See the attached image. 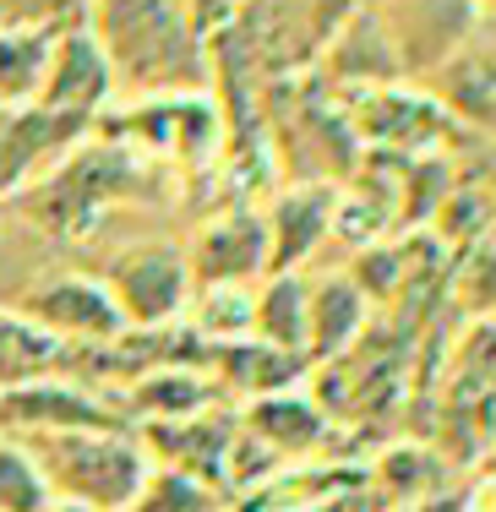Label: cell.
<instances>
[{
	"mask_svg": "<svg viewBox=\"0 0 496 512\" xmlns=\"http://www.w3.org/2000/svg\"><path fill=\"white\" fill-rule=\"evenodd\" d=\"M99 284L110 289L126 333H164V327H180L191 311V295H197L186 251L164 246V240L120 246L110 262H104Z\"/></svg>",
	"mask_w": 496,
	"mask_h": 512,
	"instance_id": "3957f363",
	"label": "cell"
},
{
	"mask_svg": "<svg viewBox=\"0 0 496 512\" xmlns=\"http://www.w3.org/2000/svg\"><path fill=\"white\" fill-rule=\"evenodd\" d=\"M333 218H338V191L333 186H289L268 213V278L273 273H295L322 240L333 235Z\"/></svg>",
	"mask_w": 496,
	"mask_h": 512,
	"instance_id": "8fae6325",
	"label": "cell"
},
{
	"mask_svg": "<svg viewBox=\"0 0 496 512\" xmlns=\"http://www.w3.org/2000/svg\"><path fill=\"white\" fill-rule=\"evenodd\" d=\"M110 99H115L110 60H104V44L93 39V28H88V6H77V17L55 33L50 71H44V88H39V104L33 109L99 126V115L110 109Z\"/></svg>",
	"mask_w": 496,
	"mask_h": 512,
	"instance_id": "52a82bcc",
	"label": "cell"
},
{
	"mask_svg": "<svg viewBox=\"0 0 496 512\" xmlns=\"http://www.w3.org/2000/svg\"><path fill=\"white\" fill-rule=\"evenodd\" d=\"M240 431L257 436L273 458H295V453H311V447L328 436V420L311 398H300L295 387L289 393H268V398H251L246 414H240Z\"/></svg>",
	"mask_w": 496,
	"mask_h": 512,
	"instance_id": "5bb4252c",
	"label": "cell"
},
{
	"mask_svg": "<svg viewBox=\"0 0 496 512\" xmlns=\"http://www.w3.org/2000/svg\"><path fill=\"white\" fill-rule=\"evenodd\" d=\"M55 496L22 442L0 436V512H50Z\"/></svg>",
	"mask_w": 496,
	"mask_h": 512,
	"instance_id": "d6986e66",
	"label": "cell"
},
{
	"mask_svg": "<svg viewBox=\"0 0 496 512\" xmlns=\"http://www.w3.org/2000/svg\"><path fill=\"white\" fill-rule=\"evenodd\" d=\"M306 289L311 284L300 273L262 278V284H257V306H251V344L306 360Z\"/></svg>",
	"mask_w": 496,
	"mask_h": 512,
	"instance_id": "2e32d148",
	"label": "cell"
},
{
	"mask_svg": "<svg viewBox=\"0 0 496 512\" xmlns=\"http://www.w3.org/2000/svg\"><path fill=\"white\" fill-rule=\"evenodd\" d=\"M126 425L115 393L77 382V376H50V382L17 387L0 398V436L11 442H39V436H66V431H115Z\"/></svg>",
	"mask_w": 496,
	"mask_h": 512,
	"instance_id": "8992f818",
	"label": "cell"
},
{
	"mask_svg": "<svg viewBox=\"0 0 496 512\" xmlns=\"http://www.w3.org/2000/svg\"><path fill=\"white\" fill-rule=\"evenodd\" d=\"M240 420H229L219 409H202L191 420H169V425H137V442L148 453L153 469L186 474V480L208 485L224 496V469H229V447H235Z\"/></svg>",
	"mask_w": 496,
	"mask_h": 512,
	"instance_id": "9c48e42d",
	"label": "cell"
},
{
	"mask_svg": "<svg viewBox=\"0 0 496 512\" xmlns=\"http://www.w3.org/2000/svg\"><path fill=\"white\" fill-rule=\"evenodd\" d=\"M120 414L126 425H169V420H191L202 409H219V387L208 371L197 365H159V371H142L137 382L120 387Z\"/></svg>",
	"mask_w": 496,
	"mask_h": 512,
	"instance_id": "7c38bea8",
	"label": "cell"
},
{
	"mask_svg": "<svg viewBox=\"0 0 496 512\" xmlns=\"http://www.w3.org/2000/svg\"><path fill=\"white\" fill-rule=\"evenodd\" d=\"M17 311L28 316L39 333H50L60 349H110L126 338L110 289L99 284V273H77V267H50L28 295L17 300Z\"/></svg>",
	"mask_w": 496,
	"mask_h": 512,
	"instance_id": "5b68a950",
	"label": "cell"
},
{
	"mask_svg": "<svg viewBox=\"0 0 496 512\" xmlns=\"http://www.w3.org/2000/svg\"><path fill=\"white\" fill-rule=\"evenodd\" d=\"M186 267L197 289H257L268 278V224L257 207H224L191 235Z\"/></svg>",
	"mask_w": 496,
	"mask_h": 512,
	"instance_id": "ba28073f",
	"label": "cell"
},
{
	"mask_svg": "<svg viewBox=\"0 0 496 512\" xmlns=\"http://www.w3.org/2000/svg\"><path fill=\"white\" fill-rule=\"evenodd\" d=\"M39 463L44 485L55 502H77L88 512H126L137 502L142 480L153 474L142 453L137 431L115 425V431H66V436H39L22 442Z\"/></svg>",
	"mask_w": 496,
	"mask_h": 512,
	"instance_id": "7a4b0ae2",
	"label": "cell"
},
{
	"mask_svg": "<svg viewBox=\"0 0 496 512\" xmlns=\"http://www.w3.org/2000/svg\"><path fill=\"white\" fill-rule=\"evenodd\" d=\"M366 322V295L355 278H322L306 289V360H328L355 344Z\"/></svg>",
	"mask_w": 496,
	"mask_h": 512,
	"instance_id": "9a60e30c",
	"label": "cell"
},
{
	"mask_svg": "<svg viewBox=\"0 0 496 512\" xmlns=\"http://www.w3.org/2000/svg\"><path fill=\"white\" fill-rule=\"evenodd\" d=\"M77 17V6H11L0 22V109H33L50 71L55 33Z\"/></svg>",
	"mask_w": 496,
	"mask_h": 512,
	"instance_id": "30bf717a",
	"label": "cell"
},
{
	"mask_svg": "<svg viewBox=\"0 0 496 512\" xmlns=\"http://www.w3.org/2000/svg\"><path fill=\"white\" fill-rule=\"evenodd\" d=\"M55 267V246L17 213V207H0V311H17V300L39 284Z\"/></svg>",
	"mask_w": 496,
	"mask_h": 512,
	"instance_id": "ac0fdd59",
	"label": "cell"
},
{
	"mask_svg": "<svg viewBox=\"0 0 496 512\" xmlns=\"http://www.w3.org/2000/svg\"><path fill=\"white\" fill-rule=\"evenodd\" d=\"M88 28L104 44L115 93L126 99H180V93L208 88V39L191 6L104 0V6H88Z\"/></svg>",
	"mask_w": 496,
	"mask_h": 512,
	"instance_id": "6da1fadb",
	"label": "cell"
},
{
	"mask_svg": "<svg viewBox=\"0 0 496 512\" xmlns=\"http://www.w3.org/2000/svg\"><path fill=\"white\" fill-rule=\"evenodd\" d=\"M93 137L115 142L126 153L159 158H202L219 142V109L208 93H180V99H126V109H104Z\"/></svg>",
	"mask_w": 496,
	"mask_h": 512,
	"instance_id": "277c9868",
	"label": "cell"
},
{
	"mask_svg": "<svg viewBox=\"0 0 496 512\" xmlns=\"http://www.w3.org/2000/svg\"><path fill=\"white\" fill-rule=\"evenodd\" d=\"M50 376H66V349L50 333H39L22 311H0V398Z\"/></svg>",
	"mask_w": 496,
	"mask_h": 512,
	"instance_id": "e0dca14e",
	"label": "cell"
},
{
	"mask_svg": "<svg viewBox=\"0 0 496 512\" xmlns=\"http://www.w3.org/2000/svg\"><path fill=\"white\" fill-rule=\"evenodd\" d=\"M322 77L366 88V93H377L393 77H404V71H398V55H393V39H387V28H382V11L349 6L344 28H338L333 44L322 50Z\"/></svg>",
	"mask_w": 496,
	"mask_h": 512,
	"instance_id": "4fadbf2b",
	"label": "cell"
},
{
	"mask_svg": "<svg viewBox=\"0 0 496 512\" xmlns=\"http://www.w3.org/2000/svg\"><path fill=\"white\" fill-rule=\"evenodd\" d=\"M224 496L208 491V485L186 480V474H169V469H153L148 480H142L137 502L126 512H219Z\"/></svg>",
	"mask_w": 496,
	"mask_h": 512,
	"instance_id": "ffe728a7",
	"label": "cell"
}]
</instances>
